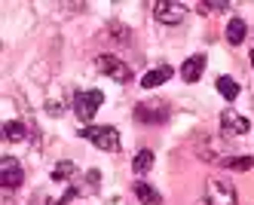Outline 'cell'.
<instances>
[{"label":"cell","mask_w":254,"mask_h":205,"mask_svg":"<svg viewBox=\"0 0 254 205\" xmlns=\"http://www.w3.org/2000/svg\"><path fill=\"white\" fill-rule=\"evenodd\" d=\"M104 104V92L101 89H80L74 92V114L80 123H92V117L98 114V107Z\"/></svg>","instance_id":"obj_1"},{"label":"cell","mask_w":254,"mask_h":205,"mask_svg":"<svg viewBox=\"0 0 254 205\" xmlns=\"http://www.w3.org/2000/svg\"><path fill=\"white\" fill-rule=\"evenodd\" d=\"M89 144H95L98 150H107V153H117L120 150V132L114 126H86L80 132Z\"/></svg>","instance_id":"obj_2"},{"label":"cell","mask_w":254,"mask_h":205,"mask_svg":"<svg viewBox=\"0 0 254 205\" xmlns=\"http://www.w3.org/2000/svg\"><path fill=\"white\" fill-rule=\"evenodd\" d=\"M169 117H172L169 104H166V101H159V98L135 104V123H141V126H162Z\"/></svg>","instance_id":"obj_3"},{"label":"cell","mask_w":254,"mask_h":205,"mask_svg":"<svg viewBox=\"0 0 254 205\" xmlns=\"http://www.w3.org/2000/svg\"><path fill=\"white\" fill-rule=\"evenodd\" d=\"M205 205H239L236 187L227 178H208V184H205Z\"/></svg>","instance_id":"obj_4"},{"label":"cell","mask_w":254,"mask_h":205,"mask_svg":"<svg viewBox=\"0 0 254 205\" xmlns=\"http://www.w3.org/2000/svg\"><path fill=\"white\" fill-rule=\"evenodd\" d=\"M95 70L104 73V77H111L114 83H123V86L132 80V68L126 65L123 59H117V55H98V59H95Z\"/></svg>","instance_id":"obj_5"},{"label":"cell","mask_w":254,"mask_h":205,"mask_svg":"<svg viewBox=\"0 0 254 205\" xmlns=\"http://www.w3.org/2000/svg\"><path fill=\"white\" fill-rule=\"evenodd\" d=\"M0 184H3L6 190H15V187L25 184V169H22V162L15 156H3V159H0Z\"/></svg>","instance_id":"obj_6"},{"label":"cell","mask_w":254,"mask_h":205,"mask_svg":"<svg viewBox=\"0 0 254 205\" xmlns=\"http://www.w3.org/2000/svg\"><path fill=\"white\" fill-rule=\"evenodd\" d=\"M150 9H153V18L159 25H181L184 15H187V9L181 3H172V0H156Z\"/></svg>","instance_id":"obj_7"},{"label":"cell","mask_w":254,"mask_h":205,"mask_svg":"<svg viewBox=\"0 0 254 205\" xmlns=\"http://www.w3.org/2000/svg\"><path fill=\"white\" fill-rule=\"evenodd\" d=\"M221 132L227 138H242L251 132V120L242 117V114H236V110H224L221 114Z\"/></svg>","instance_id":"obj_8"},{"label":"cell","mask_w":254,"mask_h":205,"mask_svg":"<svg viewBox=\"0 0 254 205\" xmlns=\"http://www.w3.org/2000/svg\"><path fill=\"white\" fill-rule=\"evenodd\" d=\"M205 65H208V59H205L202 52H199V55H190V59L184 62V68H181V77H184V83H196V80H202Z\"/></svg>","instance_id":"obj_9"},{"label":"cell","mask_w":254,"mask_h":205,"mask_svg":"<svg viewBox=\"0 0 254 205\" xmlns=\"http://www.w3.org/2000/svg\"><path fill=\"white\" fill-rule=\"evenodd\" d=\"M172 68L169 65H162V68H153V70H147V73H144V77H141V86L144 89H156V86H162V83H169L172 80Z\"/></svg>","instance_id":"obj_10"},{"label":"cell","mask_w":254,"mask_h":205,"mask_svg":"<svg viewBox=\"0 0 254 205\" xmlns=\"http://www.w3.org/2000/svg\"><path fill=\"white\" fill-rule=\"evenodd\" d=\"M245 34H248L245 18H230V25H227V43L230 46H239L245 40Z\"/></svg>","instance_id":"obj_11"},{"label":"cell","mask_w":254,"mask_h":205,"mask_svg":"<svg viewBox=\"0 0 254 205\" xmlns=\"http://www.w3.org/2000/svg\"><path fill=\"white\" fill-rule=\"evenodd\" d=\"M135 196H138V202H144V205H162V193L153 190L150 184H144V181L135 184Z\"/></svg>","instance_id":"obj_12"},{"label":"cell","mask_w":254,"mask_h":205,"mask_svg":"<svg viewBox=\"0 0 254 205\" xmlns=\"http://www.w3.org/2000/svg\"><path fill=\"white\" fill-rule=\"evenodd\" d=\"M224 165V169H233V172H248V169H254V156H221L217 159Z\"/></svg>","instance_id":"obj_13"},{"label":"cell","mask_w":254,"mask_h":205,"mask_svg":"<svg viewBox=\"0 0 254 205\" xmlns=\"http://www.w3.org/2000/svg\"><path fill=\"white\" fill-rule=\"evenodd\" d=\"M3 138H6V141H25V138H28V126H25L22 120L3 123Z\"/></svg>","instance_id":"obj_14"},{"label":"cell","mask_w":254,"mask_h":205,"mask_svg":"<svg viewBox=\"0 0 254 205\" xmlns=\"http://www.w3.org/2000/svg\"><path fill=\"white\" fill-rule=\"evenodd\" d=\"M214 86H217V92H221L227 101H236V98H239V83H236L233 77H217Z\"/></svg>","instance_id":"obj_15"},{"label":"cell","mask_w":254,"mask_h":205,"mask_svg":"<svg viewBox=\"0 0 254 205\" xmlns=\"http://www.w3.org/2000/svg\"><path fill=\"white\" fill-rule=\"evenodd\" d=\"M132 169H135V175H147L153 169V150H138L132 159Z\"/></svg>","instance_id":"obj_16"},{"label":"cell","mask_w":254,"mask_h":205,"mask_svg":"<svg viewBox=\"0 0 254 205\" xmlns=\"http://www.w3.org/2000/svg\"><path fill=\"white\" fill-rule=\"evenodd\" d=\"M74 175H77V165H74V162H59L56 169H52V181H56V184L74 178Z\"/></svg>","instance_id":"obj_17"},{"label":"cell","mask_w":254,"mask_h":205,"mask_svg":"<svg viewBox=\"0 0 254 205\" xmlns=\"http://www.w3.org/2000/svg\"><path fill=\"white\" fill-rule=\"evenodd\" d=\"M199 9H205V12H224V9H230V3H227V0H202Z\"/></svg>","instance_id":"obj_18"},{"label":"cell","mask_w":254,"mask_h":205,"mask_svg":"<svg viewBox=\"0 0 254 205\" xmlns=\"http://www.w3.org/2000/svg\"><path fill=\"white\" fill-rule=\"evenodd\" d=\"M46 110H49L52 117H59V114H62V107H59V104H46Z\"/></svg>","instance_id":"obj_19"},{"label":"cell","mask_w":254,"mask_h":205,"mask_svg":"<svg viewBox=\"0 0 254 205\" xmlns=\"http://www.w3.org/2000/svg\"><path fill=\"white\" fill-rule=\"evenodd\" d=\"M251 65H254V49H251Z\"/></svg>","instance_id":"obj_20"}]
</instances>
